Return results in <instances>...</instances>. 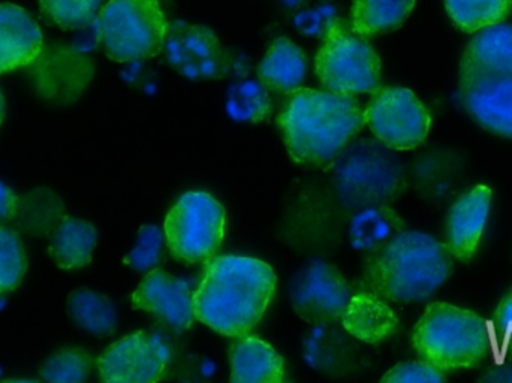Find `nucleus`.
Segmentation results:
<instances>
[{"label": "nucleus", "instance_id": "1", "mask_svg": "<svg viewBox=\"0 0 512 383\" xmlns=\"http://www.w3.org/2000/svg\"><path fill=\"white\" fill-rule=\"evenodd\" d=\"M276 289L270 265L246 256L210 259L194 294L195 319L222 336H248Z\"/></svg>", "mask_w": 512, "mask_h": 383}, {"label": "nucleus", "instance_id": "2", "mask_svg": "<svg viewBox=\"0 0 512 383\" xmlns=\"http://www.w3.org/2000/svg\"><path fill=\"white\" fill-rule=\"evenodd\" d=\"M453 255L447 244L424 232L403 229L367 255L363 286L391 303H423L450 279Z\"/></svg>", "mask_w": 512, "mask_h": 383}, {"label": "nucleus", "instance_id": "3", "mask_svg": "<svg viewBox=\"0 0 512 383\" xmlns=\"http://www.w3.org/2000/svg\"><path fill=\"white\" fill-rule=\"evenodd\" d=\"M279 117L283 141L297 164L331 165L366 125L354 96L312 89L291 93Z\"/></svg>", "mask_w": 512, "mask_h": 383}, {"label": "nucleus", "instance_id": "4", "mask_svg": "<svg viewBox=\"0 0 512 383\" xmlns=\"http://www.w3.org/2000/svg\"><path fill=\"white\" fill-rule=\"evenodd\" d=\"M492 325L472 310L432 303L415 325L412 343L421 360L442 372L474 369L492 349Z\"/></svg>", "mask_w": 512, "mask_h": 383}, {"label": "nucleus", "instance_id": "5", "mask_svg": "<svg viewBox=\"0 0 512 383\" xmlns=\"http://www.w3.org/2000/svg\"><path fill=\"white\" fill-rule=\"evenodd\" d=\"M167 24L158 0H110L99 11L105 54L119 63L158 56Z\"/></svg>", "mask_w": 512, "mask_h": 383}, {"label": "nucleus", "instance_id": "6", "mask_svg": "<svg viewBox=\"0 0 512 383\" xmlns=\"http://www.w3.org/2000/svg\"><path fill=\"white\" fill-rule=\"evenodd\" d=\"M316 74L328 92L340 95L375 93L381 89V60L372 45L342 23L333 21L315 59Z\"/></svg>", "mask_w": 512, "mask_h": 383}, {"label": "nucleus", "instance_id": "7", "mask_svg": "<svg viewBox=\"0 0 512 383\" xmlns=\"http://www.w3.org/2000/svg\"><path fill=\"white\" fill-rule=\"evenodd\" d=\"M225 210L206 192H188L165 217L164 234L174 258L186 264L209 262L225 235Z\"/></svg>", "mask_w": 512, "mask_h": 383}, {"label": "nucleus", "instance_id": "8", "mask_svg": "<svg viewBox=\"0 0 512 383\" xmlns=\"http://www.w3.org/2000/svg\"><path fill=\"white\" fill-rule=\"evenodd\" d=\"M385 149L373 141H360L346 147L331 164L337 189L351 207L385 204L400 192L402 170Z\"/></svg>", "mask_w": 512, "mask_h": 383}, {"label": "nucleus", "instance_id": "9", "mask_svg": "<svg viewBox=\"0 0 512 383\" xmlns=\"http://www.w3.org/2000/svg\"><path fill=\"white\" fill-rule=\"evenodd\" d=\"M364 122L390 150H414L426 141L432 117L412 90L387 87L373 93Z\"/></svg>", "mask_w": 512, "mask_h": 383}, {"label": "nucleus", "instance_id": "10", "mask_svg": "<svg viewBox=\"0 0 512 383\" xmlns=\"http://www.w3.org/2000/svg\"><path fill=\"white\" fill-rule=\"evenodd\" d=\"M352 295L351 286L339 268L322 259L304 265L289 288L295 313L312 325L339 322Z\"/></svg>", "mask_w": 512, "mask_h": 383}, {"label": "nucleus", "instance_id": "11", "mask_svg": "<svg viewBox=\"0 0 512 383\" xmlns=\"http://www.w3.org/2000/svg\"><path fill=\"white\" fill-rule=\"evenodd\" d=\"M162 51L168 65L191 80H218L230 68L218 36L203 24L168 23Z\"/></svg>", "mask_w": 512, "mask_h": 383}, {"label": "nucleus", "instance_id": "12", "mask_svg": "<svg viewBox=\"0 0 512 383\" xmlns=\"http://www.w3.org/2000/svg\"><path fill=\"white\" fill-rule=\"evenodd\" d=\"M170 361V348L161 337L138 331L113 343L96 364L104 382L152 383L164 378Z\"/></svg>", "mask_w": 512, "mask_h": 383}, {"label": "nucleus", "instance_id": "13", "mask_svg": "<svg viewBox=\"0 0 512 383\" xmlns=\"http://www.w3.org/2000/svg\"><path fill=\"white\" fill-rule=\"evenodd\" d=\"M194 294L189 282L155 268L132 294V307L156 316L174 330L185 331L195 321Z\"/></svg>", "mask_w": 512, "mask_h": 383}, {"label": "nucleus", "instance_id": "14", "mask_svg": "<svg viewBox=\"0 0 512 383\" xmlns=\"http://www.w3.org/2000/svg\"><path fill=\"white\" fill-rule=\"evenodd\" d=\"M466 113L493 134L512 138V75L460 78Z\"/></svg>", "mask_w": 512, "mask_h": 383}, {"label": "nucleus", "instance_id": "15", "mask_svg": "<svg viewBox=\"0 0 512 383\" xmlns=\"http://www.w3.org/2000/svg\"><path fill=\"white\" fill-rule=\"evenodd\" d=\"M492 196L489 186L478 185L463 193L450 208L445 244L453 258L462 262L474 258L489 219Z\"/></svg>", "mask_w": 512, "mask_h": 383}, {"label": "nucleus", "instance_id": "16", "mask_svg": "<svg viewBox=\"0 0 512 383\" xmlns=\"http://www.w3.org/2000/svg\"><path fill=\"white\" fill-rule=\"evenodd\" d=\"M42 45L35 18L21 6L0 3V75L35 62Z\"/></svg>", "mask_w": 512, "mask_h": 383}, {"label": "nucleus", "instance_id": "17", "mask_svg": "<svg viewBox=\"0 0 512 383\" xmlns=\"http://www.w3.org/2000/svg\"><path fill=\"white\" fill-rule=\"evenodd\" d=\"M512 75V26L499 23L477 32L463 53L460 78Z\"/></svg>", "mask_w": 512, "mask_h": 383}, {"label": "nucleus", "instance_id": "18", "mask_svg": "<svg viewBox=\"0 0 512 383\" xmlns=\"http://www.w3.org/2000/svg\"><path fill=\"white\" fill-rule=\"evenodd\" d=\"M340 322L351 336L370 345L384 342L399 327V319L385 300L367 291L352 295Z\"/></svg>", "mask_w": 512, "mask_h": 383}, {"label": "nucleus", "instance_id": "19", "mask_svg": "<svg viewBox=\"0 0 512 383\" xmlns=\"http://www.w3.org/2000/svg\"><path fill=\"white\" fill-rule=\"evenodd\" d=\"M230 364L234 383H280L285 378L283 358L273 346L249 334L231 345Z\"/></svg>", "mask_w": 512, "mask_h": 383}, {"label": "nucleus", "instance_id": "20", "mask_svg": "<svg viewBox=\"0 0 512 383\" xmlns=\"http://www.w3.org/2000/svg\"><path fill=\"white\" fill-rule=\"evenodd\" d=\"M96 243L98 232L92 223L77 217L63 216L51 235L48 255L57 267L75 270L92 262Z\"/></svg>", "mask_w": 512, "mask_h": 383}, {"label": "nucleus", "instance_id": "21", "mask_svg": "<svg viewBox=\"0 0 512 383\" xmlns=\"http://www.w3.org/2000/svg\"><path fill=\"white\" fill-rule=\"evenodd\" d=\"M307 62L301 48L279 36L270 45V50L258 68V77L268 89L282 93H294L306 78Z\"/></svg>", "mask_w": 512, "mask_h": 383}, {"label": "nucleus", "instance_id": "22", "mask_svg": "<svg viewBox=\"0 0 512 383\" xmlns=\"http://www.w3.org/2000/svg\"><path fill=\"white\" fill-rule=\"evenodd\" d=\"M405 229V222L397 211L387 204L369 205L360 208L349 225V238L354 249L375 252L387 244L394 235Z\"/></svg>", "mask_w": 512, "mask_h": 383}, {"label": "nucleus", "instance_id": "23", "mask_svg": "<svg viewBox=\"0 0 512 383\" xmlns=\"http://www.w3.org/2000/svg\"><path fill=\"white\" fill-rule=\"evenodd\" d=\"M414 6L415 0H355L352 30L360 36H373L399 29Z\"/></svg>", "mask_w": 512, "mask_h": 383}, {"label": "nucleus", "instance_id": "24", "mask_svg": "<svg viewBox=\"0 0 512 383\" xmlns=\"http://www.w3.org/2000/svg\"><path fill=\"white\" fill-rule=\"evenodd\" d=\"M68 315L78 327L98 337H108L117 328V310L110 298L92 289H77L68 297Z\"/></svg>", "mask_w": 512, "mask_h": 383}, {"label": "nucleus", "instance_id": "25", "mask_svg": "<svg viewBox=\"0 0 512 383\" xmlns=\"http://www.w3.org/2000/svg\"><path fill=\"white\" fill-rule=\"evenodd\" d=\"M453 23L466 33L502 23L510 15L512 0H445Z\"/></svg>", "mask_w": 512, "mask_h": 383}, {"label": "nucleus", "instance_id": "26", "mask_svg": "<svg viewBox=\"0 0 512 383\" xmlns=\"http://www.w3.org/2000/svg\"><path fill=\"white\" fill-rule=\"evenodd\" d=\"M228 116L236 122L259 123L271 113V101L267 87L258 81H242L228 92Z\"/></svg>", "mask_w": 512, "mask_h": 383}, {"label": "nucleus", "instance_id": "27", "mask_svg": "<svg viewBox=\"0 0 512 383\" xmlns=\"http://www.w3.org/2000/svg\"><path fill=\"white\" fill-rule=\"evenodd\" d=\"M102 0H39L42 17L51 26L77 30L89 26L101 9Z\"/></svg>", "mask_w": 512, "mask_h": 383}, {"label": "nucleus", "instance_id": "28", "mask_svg": "<svg viewBox=\"0 0 512 383\" xmlns=\"http://www.w3.org/2000/svg\"><path fill=\"white\" fill-rule=\"evenodd\" d=\"M93 369V358L83 348H65L51 355L41 367L42 381L80 383L87 381Z\"/></svg>", "mask_w": 512, "mask_h": 383}, {"label": "nucleus", "instance_id": "29", "mask_svg": "<svg viewBox=\"0 0 512 383\" xmlns=\"http://www.w3.org/2000/svg\"><path fill=\"white\" fill-rule=\"evenodd\" d=\"M27 270L26 252L17 232L0 226V295L15 291Z\"/></svg>", "mask_w": 512, "mask_h": 383}, {"label": "nucleus", "instance_id": "30", "mask_svg": "<svg viewBox=\"0 0 512 383\" xmlns=\"http://www.w3.org/2000/svg\"><path fill=\"white\" fill-rule=\"evenodd\" d=\"M165 234L155 225H144L138 231L137 244L123 259L128 267L140 273H149L158 267L164 250Z\"/></svg>", "mask_w": 512, "mask_h": 383}, {"label": "nucleus", "instance_id": "31", "mask_svg": "<svg viewBox=\"0 0 512 383\" xmlns=\"http://www.w3.org/2000/svg\"><path fill=\"white\" fill-rule=\"evenodd\" d=\"M447 381L445 372L427 361L400 363L382 378L384 383H442Z\"/></svg>", "mask_w": 512, "mask_h": 383}, {"label": "nucleus", "instance_id": "32", "mask_svg": "<svg viewBox=\"0 0 512 383\" xmlns=\"http://www.w3.org/2000/svg\"><path fill=\"white\" fill-rule=\"evenodd\" d=\"M492 333L499 351L512 357V289L504 295L496 309Z\"/></svg>", "mask_w": 512, "mask_h": 383}, {"label": "nucleus", "instance_id": "33", "mask_svg": "<svg viewBox=\"0 0 512 383\" xmlns=\"http://www.w3.org/2000/svg\"><path fill=\"white\" fill-rule=\"evenodd\" d=\"M20 210V199L8 186L0 182V222L14 219Z\"/></svg>", "mask_w": 512, "mask_h": 383}, {"label": "nucleus", "instance_id": "34", "mask_svg": "<svg viewBox=\"0 0 512 383\" xmlns=\"http://www.w3.org/2000/svg\"><path fill=\"white\" fill-rule=\"evenodd\" d=\"M481 382L512 383V363L496 364L480 378Z\"/></svg>", "mask_w": 512, "mask_h": 383}, {"label": "nucleus", "instance_id": "35", "mask_svg": "<svg viewBox=\"0 0 512 383\" xmlns=\"http://www.w3.org/2000/svg\"><path fill=\"white\" fill-rule=\"evenodd\" d=\"M3 119H5V98H3L2 90H0V126H2Z\"/></svg>", "mask_w": 512, "mask_h": 383}]
</instances>
